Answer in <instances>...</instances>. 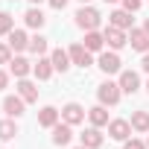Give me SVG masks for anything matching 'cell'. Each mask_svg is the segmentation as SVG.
<instances>
[{
	"label": "cell",
	"instance_id": "obj_2",
	"mask_svg": "<svg viewBox=\"0 0 149 149\" xmlns=\"http://www.w3.org/2000/svg\"><path fill=\"white\" fill-rule=\"evenodd\" d=\"M120 82H102L100 88H97V97H100V102L102 105H117L120 102Z\"/></svg>",
	"mask_w": 149,
	"mask_h": 149
},
{
	"label": "cell",
	"instance_id": "obj_32",
	"mask_svg": "<svg viewBox=\"0 0 149 149\" xmlns=\"http://www.w3.org/2000/svg\"><path fill=\"white\" fill-rule=\"evenodd\" d=\"M143 70L149 73V53H143Z\"/></svg>",
	"mask_w": 149,
	"mask_h": 149
},
{
	"label": "cell",
	"instance_id": "obj_36",
	"mask_svg": "<svg viewBox=\"0 0 149 149\" xmlns=\"http://www.w3.org/2000/svg\"><path fill=\"white\" fill-rule=\"evenodd\" d=\"M146 149H149V137H146Z\"/></svg>",
	"mask_w": 149,
	"mask_h": 149
},
{
	"label": "cell",
	"instance_id": "obj_3",
	"mask_svg": "<svg viewBox=\"0 0 149 149\" xmlns=\"http://www.w3.org/2000/svg\"><path fill=\"white\" fill-rule=\"evenodd\" d=\"M102 35H105V41H108V47H111V50H123V47H126V41H129V38H126V29L111 26V24L105 26V32H102Z\"/></svg>",
	"mask_w": 149,
	"mask_h": 149
},
{
	"label": "cell",
	"instance_id": "obj_29",
	"mask_svg": "<svg viewBox=\"0 0 149 149\" xmlns=\"http://www.w3.org/2000/svg\"><path fill=\"white\" fill-rule=\"evenodd\" d=\"M140 3H143V0H123V9H126V12H137Z\"/></svg>",
	"mask_w": 149,
	"mask_h": 149
},
{
	"label": "cell",
	"instance_id": "obj_31",
	"mask_svg": "<svg viewBox=\"0 0 149 149\" xmlns=\"http://www.w3.org/2000/svg\"><path fill=\"white\" fill-rule=\"evenodd\" d=\"M47 3H50L53 9H64V6H67V0H47Z\"/></svg>",
	"mask_w": 149,
	"mask_h": 149
},
{
	"label": "cell",
	"instance_id": "obj_39",
	"mask_svg": "<svg viewBox=\"0 0 149 149\" xmlns=\"http://www.w3.org/2000/svg\"><path fill=\"white\" fill-rule=\"evenodd\" d=\"M146 91H149V85H146Z\"/></svg>",
	"mask_w": 149,
	"mask_h": 149
},
{
	"label": "cell",
	"instance_id": "obj_20",
	"mask_svg": "<svg viewBox=\"0 0 149 149\" xmlns=\"http://www.w3.org/2000/svg\"><path fill=\"white\" fill-rule=\"evenodd\" d=\"M18 94L24 97V102H35V100H38V88H35L29 79H21V82H18Z\"/></svg>",
	"mask_w": 149,
	"mask_h": 149
},
{
	"label": "cell",
	"instance_id": "obj_26",
	"mask_svg": "<svg viewBox=\"0 0 149 149\" xmlns=\"http://www.w3.org/2000/svg\"><path fill=\"white\" fill-rule=\"evenodd\" d=\"M12 24H15V21H12L9 12H0V35H9V32H12Z\"/></svg>",
	"mask_w": 149,
	"mask_h": 149
},
{
	"label": "cell",
	"instance_id": "obj_24",
	"mask_svg": "<svg viewBox=\"0 0 149 149\" xmlns=\"http://www.w3.org/2000/svg\"><path fill=\"white\" fill-rule=\"evenodd\" d=\"M132 129L134 132H149V114L146 111H134L132 114Z\"/></svg>",
	"mask_w": 149,
	"mask_h": 149
},
{
	"label": "cell",
	"instance_id": "obj_23",
	"mask_svg": "<svg viewBox=\"0 0 149 149\" xmlns=\"http://www.w3.org/2000/svg\"><path fill=\"white\" fill-rule=\"evenodd\" d=\"M15 137H18L15 120H0V140H15Z\"/></svg>",
	"mask_w": 149,
	"mask_h": 149
},
{
	"label": "cell",
	"instance_id": "obj_16",
	"mask_svg": "<svg viewBox=\"0 0 149 149\" xmlns=\"http://www.w3.org/2000/svg\"><path fill=\"white\" fill-rule=\"evenodd\" d=\"M88 120L100 129V126H108V111H105V105L100 102V105H94V108H88Z\"/></svg>",
	"mask_w": 149,
	"mask_h": 149
},
{
	"label": "cell",
	"instance_id": "obj_13",
	"mask_svg": "<svg viewBox=\"0 0 149 149\" xmlns=\"http://www.w3.org/2000/svg\"><path fill=\"white\" fill-rule=\"evenodd\" d=\"M29 70H32V64H29L24 56H15V58L9 61V73H15L18 79H26V73H29Z\"/></svg>",
	"mask_w": 149,
	"mask_h": 149
},
{
	"label": "cell",
	"instance_id": "obj_9",
	"mask_svg": "<svg viewBox=\"0 0 149 149\" xmlns=\"http://www.w3.org/2000/svg\"><path fill=\"white\" fill-rule=\"evenodd\" d=\"M9 47H12V53H24V50H29V38H26V32H24V29H12V32H9Z\"/></svg>",
	"mask_w": 149,
	"mask_h": 149
},
{
	"label": "cell",
	"instance_id": "obj_7",
	"mask_svg": "<svg viewBox=\"0 0 149 149\" xmlns=\"http://www.w3.org/2000/svg\"><path fill=\"white\" fill-rule=\"evenodd\" d=\"M120 56L117 53H100V70L102 73H120Z\"/></svg>",
	"mask_w": 149,
	"mask_h": 149
},
{
	"label": "cell",
	"instance_id": "obj_4",
	"mask_svg": "<svg viewBox=\"0 0 149 149\" xmlns=\"http://www.w3.org/2000/svg\"><path fill=\"white\" fill-rule=\"evenodd\" d=\"M61 120L70 123V126H79V123L85 120V108H82L79 102H67V105L61 108Z\"/></svg>",
	"mask_w": 149,
	"mask_h": 149
},
{
	"label": "cell",
	"instance_id": "obj_35",
	"mask_svg": "<svg viewBox=\"0 0 149 149\" xmlns=\"http://www.w3.org/2000/svg\"><path fill=\"white\" fill-rule=\"evenodd\" d=\"M105 3H117V0H105Z\"/></svg>",
	"mask_w": 149,
	"mask_h": 149
},
{
	"label": "cell",
	"instance_id": "obj_6",
	"mask_svg": "<svg viewBox=\"0 0 149 149\" xmlns=\"http://www.w3.org/2000/svg\"><path fill=\"white\" fill-rule=\"evenodd\" d=\"M137 88H140V76H137L134 70H123L120 73V91L123 94H134Z\"/></svg>",
	"mask_w": 149,
	"mask_h": 149
},
{
	"label": "cell",
	"instance_id": "obj_14",
	"mask_svg": "<svg viewBox=\"0 0 149 149\" xmlns=\"http://www.w3.org/2000/svg\"><path fill=\"white\" fill-rule=\"evenodd\" d=\"M53 70H56V67H53V58H41V56H38V61L32 64V73H35L38 79H50Z\"/></svg>",
	"mask_w": 149,
	"mask_h": 149
},
{
	"label": "cell",
	"instance_id": "obj_5",
	"mask_svg": "<svg viewBox=\"0 0 149 149\" xmlns=\"http://www.w3.org/2000/svg\"><path fill=\"white\" fill-rule=\"evenodd\" d=\"M67 53H70V61H73V64H79V67H88V64L94 61V58H91V50H88L85 44H73Z\"/></svg>",
	"mask_w": 149,
	"mask_h": 149
},
{
	"label": "cell",
	"instance_id": "obj_10",
	"mask_svg": "<svg viewBox=\"0 0 149 149\" xmlns=\"http://www.w3.org/2000/svg\"><path fill=\"white\" fill-rule=\"evenodd\" d=\"M24 105H26V102H24V97H21V94H18V97H6V100H3V111H6V117H21V114H24Z\"/></svg>",
	"mask_w": 149,
	"mask_h": 149
},
{
	"label": "cell",
	"instance_id": "obj_15",
	"mask_svg": "<svg viewBox=\"0 0 149 149\" xmlns=\"http://www.w3.org/2000/svg\"><path fill=\"white\" fill-rule=\"evenodd\" d=\"M85 47H88L91 53H100V50L105 47V35H102V32H97V29L85 32Z\"/></svg>",
	"mask_w": 149,
	"mask_h": 149
},
{
	"label": "cell",
	"instance_id": "obj_34",
	"mask_svg": "<svg viewBox=\"0 0 149 149\" xmlns=\"http://www.w3.org/2000/svg\"><path fill=\"white\" fill-rule=\"evenodd\" d=\"M143 29H146V32H149V18H146V24H143Z\"/></svg>",
	"mask_w": 149,
	"mask_h": 149
},
{
	"label": "cell",
	"instance_id": "obj_17",
	"mask_svg": "<svg viewBox=\"0 0 149 149\" xmlns=\"http://www.w3.org/2000/svg\"><path fill=\"white\" fill-rule=\"evenodd\" d=\"M132 47L137 53H149V32L146 29H132Z\"/></svg>",
	"mask_w": 149,
	"mask_h": 149
},
{
	"label": "cell",
	"instance_id": "obj_38",
	"mask_svg": "<svg viewBox=\"0 0 149 149\" xmlns=\"http://www.w3.org/2000/svg\"><path fill=\"white\" fill-rule=\"evenodd\" d=\"M82 3H88V0H82Z\"/></svg>",
	"mask_w": 149,
	"mask_h": 149
},
{
	"label": "cell",
	"instance_id": "obj_12",
	"mask_svg": "<svg viewBox=\"0 0 149 149\" xmlns=\"http://www.w3.org/2000/svg\"><path fill=\"white\" fill-rule=\"evenodd\" d=\"M129 132H132V123H129V120H111V123H108V134H111L114 140H126Z\"/></svg>",
	"mask_w": 149,
	"mask_h": 149
},
{
	"label": "cell",
	"instance_id": "obj_11",
	"mask_svg": "<svg viewBox=\"0 0 149 149\" xmlns=\"http://www.w3.org/2000/svg\"><path fill=\"white\" fill-rule=\"evenodd\" d=\"M58 117H61V111H58V108H53V105H44V108H41V114H38V126H44V129H53V126L58 123Z\"/></svg>",
	"mask_w": 149,
	"mask_h": 149
},
{
	"label": "cell",
	"instance_id": "obj_19",
	"mask_svg": "<svg viewBox=\"0 0 149 149\" xmlns=\"http://www.w3.org/2000/svg\"><path fill=\"white\" fill-rule=\"evenodd\" d=\"M50 58H53V67H56V70H61V73L70 67V53H67V50H61V47H58V50H53V53H50Z\"/></svg>",
	"mask_w": 149,
	"mask_h": 149
},
{
	"label": "cell",
	"instance_id": "obj_21",
	"mask_svg": "<svg viewBox=\"0 0 149 149\" xmlns=\"http://www.w3.org/2000/svg\"><path fill=\"white\" fill-rule=\"evenodd\" d=\"M24 21H26V26H32V29H41L47 18H44V12H41L38 6H32V9H29V12L24 15Z\"/></svg>",
	"mask_w": 149,
	"mask_h": 149
},
{
	"label": "cell",
	"instance_id": "obj_30",
	"mask_svg": "<svg viewBox=\"0 0 149 149\" xmlns=\"http://www.w3.org/2000/svg\"><path fill=\"white\" fill-rule=\"evenodd\" d=\"M6 85H9V73H6V70H0V91H3Z\"/></svg>",
	"mask_w": 149,
	"mask_h": 149
},
{
	"label": "cell",
	"instance_id": "obj_18",
	"mask_svg": "<svg viewBox=\"0 0 149 149\" xmlns=\"http://www.w3.org/2000/svg\"><path fill=\"white\" fill-rule=\"evenodd\" d=\"M108 21H111V26L129 29V26H132V12H126V9H117V12H111V15H108Z\"/></svg>",
	"mask_w": 149,
	"mask_h": 149
},
{
	"label": "cell",
	"instance_id": "obj_27",
	"mask_svg": "<svg viewBox=\"0 0 149 149\" xmlns=\"http://www.w3.org/2000/svg\"><path fill=\"white\" fill-rule=\"evenodd\" d=\"M9 61H12V47L0 44V64H9Z\"/></svg>",
	"mask_w": 149,
	"mask_h": 149
},
{
	"label": "cell",
	"instance_id": "obj_8",
	"mask_svg": "<svg viewBox=\"0 0 149 149\" xmlns=\"http://www.w3.org/2000/svg\"><path fill=\"white\" fill-rule=\"evenodd\" d=\"M70 137H73L70 123H56V126H53V143H56V146H67Z\"/></svg>",
	"mask_w": 149,
	"mask_h": 149
},
{
	"label": "cell",
	"instance_id": "obj_33",
	"mask_svg": "<svg viewBox=\"0 0 149 149\" xmlns=\"http://www.w3.org/2000/svg\"><path fill=\"white\" fill-rule=\"evenodd\" d=\"M29 3H32V6H38V3H44V0H29Z\"/></svg>",
	"mask_w": 149,
	"mask_h": 149
},
{
	"label": "cell",
	"instance_id": "obj_1",
	"mask_svg": "<svg viewBox=\"0 0 149 149\" xmlns=\"http://www.w3.org/2000/svg\"><path fill=\"white\" fill-rule=\"evenodd\" d=\"M100 24H102V15H100L97 9H91V6H82V9L76 12V26H82L85 32L97 29Z\"/></svg>",
	"mask_w": 149,
	"mask_h": 149
},
{
	"label": "cell",
	"instance_id": "obj_22",
	"mask_svg": "<svg viewBox=\"0 0 149 149\" xmlns=\"http://www.w3.org/2000/svg\"><path fill=\"white\" fill-rule=\"evenodd\" d=\"M82 146H88V149H100L102 146V134H100V129L94 126V129H88L85 134H82Z\"/></svg>",
	"mask_w": 149,
	"mask_h": 149
},
{
	"label": "cell",
	"instance_id": "obj_37",
	"mask_svg": "<svg viewBox=\"0 0 149 149\" xmlns=\"http://www.w3.org/2000/svg\"><path fill=\"white\" fill-rule=\"evenodd\" d=\"M76 149H88V146H76Z\"/></svg>",
	"mask_w": 149,
	"mask_h": 149
},
{
	"label": "cell",
	"instance_id": "obj_28",
	"mask_svg": "<svg viewBox=\"0 0 149 149\" xmlns=\"http://www.w3.org/2000/svg\"><path fill=\"white\" fill-rule=\"evenodd\" d=\"M123 149H146V143H143V140H134V137H132V140L126 137V140H123Z\"/></svg>",
	"mask_w": 149,
	"mask_h": 149
},
{
	"label": "cell",
	"instance_id": "obj_25",
	"mask_svg": "<svg viewBox=\"0 0 149 149\" xmlns=\"http://www.w3.org/2000/svg\"><path fill=\"white\" fill-rule=\"evenodd\" d=\"M29 50H32L35 56H44V53H47V38H44V35H35V38H29Z\"/></svg>",
	"mask_w": 149,
	"mask_h": 149
}]
</instances>
